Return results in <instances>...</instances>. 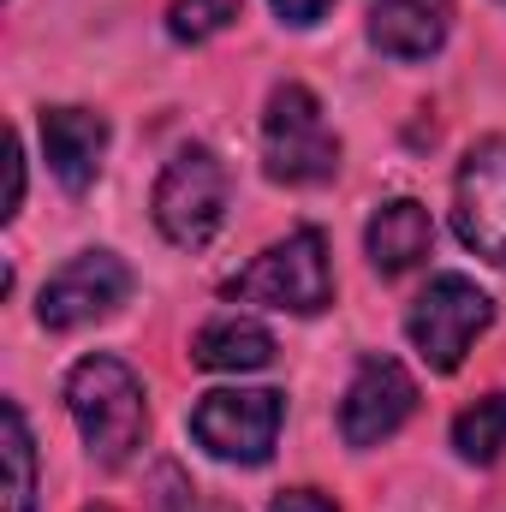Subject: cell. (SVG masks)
I'll return each mask as SVG.
<instances>
[{"label": "cell", "mask_w": 506, "mask_h": 512, "mask_svg": "<svg viewBox=\"0 0 506 512\" xmlns=\"http://www.w3.org/2000/svg\"><path fill=\"white\" fill-rule=\"evenodd\" d=\"M90 512H108V507H90Z\"/></svg>", "instance_id": "44dd1931"}, {"label": "cell", "mask_w": 506, "mask_h": 512, "mask_svg": "<svg viewBox=\"0 0 506 512\" xmlns=\"http://www.w3.org/2000/svg\"><path fill=\"white\" fill-rule=\"evenodd\" d=\"M268 6H274V18H280V24L310 30V24H322V12H328L334 0H268Z\"/></svg>", "instance_id": "ac0fdd59"}, {"label": "cell", "mask_w": 506, "mask_h": 512, "mask_svg": "<svg viewBox=\"0 0 506 512\" xmlns=\"http://www.w3.org/2000/svg\"><path fill=\"white\" fill-rule=\"evenodd\" d=\"M417 411V382L399 358L387 352H364L352 382H346V399H340V441L346 447H381L387 435H399Z\"/></svg>", "instance_id": "9c48e42d"}, {"label": "cell", "mask_w": 506, "mask_h": 512, "mask_svg": "<svg viewBox=\"0 0 506 512\" xmlns=\"http://www.w3.org/2000/svg\"><path fill=\"white\" fill-rule=\"evenodd\" d=\"M191 364H197V370H215V376L268 370V364H274V334H268L256 316L227 310V316H215V322L197 328V340H191Z\"/></svg>", "instance_id": "4fadbf2b"}, {"label": "cell", "mask_w": 506, "mask_h": 512, "mask_svg": "<svg viewBox=\"0 0 506 512\" xmlns=\"http://www.w3.org/2000/svg\"><path fill=\"white\" fill-rule=\"evenodd\" d=\"M453 36V0H370V42L387 60H429Z\"/></svg>", "instance_id": "8fae6325"}, {"label": "cell", "mask_w": 506, "mask_h": 512, "mask_svg": "<svg viewBox=\"0 0 506 512\" xmlns=\"http://www.w3.org/2000/svg\"><path fill=\"white\" fill-rule=\"evenodd\" d=\"M453 453L465 465H495L506 453V387L489 393V399H477V405H465L453 417Z\"/></svg>", "instance_id": "9a60e30c"}, {"label": "cell", "mask_w": 506, "mask_h": 512, "mask_svg": "<svg viewBox=\"0 0 506 512\" xmlns=\"http://www.w3.org/2000/svg\"><path fill=\"white\" fill-rule=\"evenodd\" d=\"M268 512H340L322 489H280L274 501H268Z\"/></svg>", "instance_id": "d6986e66"}, {"label": "cell", "mask_w": 506, "mask_h": 512, "mask_svg": "<svg viewBox=\"0 0 506 512\" xmlns=\"http://www.w3.org/2000/svg\"><path fill=\"white\" fill-rule=\"evenodd\" d=\"M286 423V393L274 387H215L191 411V441L221 465H268Z\"/></svg>", "instance_id": "8992f818"}, {"label": "cell", "mask_w": 506, "mask_h": 512, "mask_svg": "<svg viewBox=\"0 0 506 512\" xmlns=\"http://www.w3.org/2000/svg\"><path fill=\"white\" fill-rule=\"evenodd\" d=\"M245 0H173L167 6V36L173 42H209L239 18Z\"/></svg>", "instance_id": "2e32d148"}, {"label": "cell", "mask_w": 506, "mask_h": 512, "mask_svg": "<svg viewBox=\"0 0 506 512\" xmlns=\"http://www.w3.org/2000/svg\"><path fill=\"white\" fill-rule=\"evenodd\" d=\"M108 120L96 108H42V155L48 173L78 197L102 179V155H108Z\"/></svg>", "instance_id": "30bf717a"}, {"label": "cell", "mask_w": 506, "mask_h": 512, "mask_svg": "<svg viewBox=\"0 0 506 512\" xmlns=\"http://www.w3.org/2000/svg\"><path fill=\"white\" fill-rule=\"evenodd\" d=\"M227 197H233L227 161H221L209 143H185V149H173V161L161 167L155 197H149V215H155V227H161L167 245L203 251V245L221 233V221H227Z\"/></svg>", "instance_id": "3957f363"}, {"label": "cell", "mask_w": 506, "mask_h": 512, "mask_svg": "<svg viewBox=\"0 0 506 512\" xmlns=\"http://www.w3.org/2000/svg\"><path fill=\"white\" fill-rule=\"evenodd\" d=\"M126 298H131L126 256H114V251L96 245V251H78L66 268L48 274V286H42V298H36V322H42L48 334H72V328H90V322L114 316Z\"/></svg>", "instance_id": "52a82bcc"}, {"label": "cell", "mask_w": 506, "mask_h": 512, "mask_svg": "<svg viewBox=\"0 0 506 512\" xmlns=\"http://www.w3.org/2000/svg\"><path fill=\"white\" fill-rule=\"evenodd\" d=\"M340 131L328 126L310 84H274L262 108V173L274 185H328L340 173Z\"/></svg>", "instance_id": "7a4b0ae2"}, {"label": "cell", "mask_w": 506, "mask_h": 512, "mask_svg": "<svg viewBox=\"0 0 506 512\" xmlns=\"http://www.w3.org/2000/svg\"><path fill=\"white\" fill-rule=\"evenodd\" d=\"M429 245H435V221H429V209L417 197H387L370 215V227H364V256H370V268L381 280L411 274L429 256Z\"/></svg>", "instance_id": "7c38bea8"}, {"label": "cell", "mask_w": 506, "mask_h": 512, "mask_svg": "<svg viewBox=\"0 0 506 512\" xmlns=\"http://www.w3.org/2000/svg\"><path fill=\"white\" fill-rule=\"evenodd\" d=\"M489 322H495V298L471 274H435L405 310V340L435 376H453L465 352L489 334Z\"/></svg>", "instance_id": "5b68a950"}, {"label": "cell", "mask_w": 506, "mask_h": 512, "mask_svg": "<svg viewBox=\"0 0 506 512\" xmlns=\"http://www.w3.org/2000/svg\"><path fill=\"white\" fill-rule=\"evenodd\" d=\"M453 233L465 251L506 268V137H483L465 149L453 179Z\"/></svg>", "instance_id": "ba28073f"}, {"label": "cell", "mask_w": 506, "mask_h": 512, "mask_svg": "<svg viewBox=\"0 0 506 512\" xmlns=\"http://www.w3.org/2000/svg\"><path fill=\"white\" fill-rule=\"evenodd\" d=\"M233 304H268L286 316H322L334 304V262H328V239L316 227H292L280 245L256 256L251 268L227 286Z\"/></svg>", "instance_id": "277c9868"}, {"label": "cell", "mask_w": 506, "mask_h": 512, "mask_svg": "<svg viewBox=\"0 0 506 512\" xmlns=\"http://www.w3.org/2000/svg\"><path fill=\"white\" fill-rule=\"evenodd\" d=\"M6 179H12V185H6V209H0V215L12 221V215H18V203H24V149H18V137L6 143Z\"/></svg>", "instance_id": "ffe728a7"}, {"label": "cell", "mask_w": 506, "mask_h": 512, "mask_svg": "<svg viewBox=\"0 0 506 512\" xmlns=\"http://www.w3.org/2000/svg\"><path fill=\"white\" fill-rule=\"evenodd\" d=\"M66 411H72L90 459L108 465V471L131 465L137 447H143V435H149V393L137 382V370H131L126 358H114V352H90V358L72 364V376H66Z\"/></svg>", "instance_id": "6da1fadb"}, {"label": "cell", "mask_w": 506, "mask_h": 512, "mask_svg": "<svg viewBox=\"0 0 506 512\" xmlns=\"http://www.w3.org/2000/svg\"><path fill=\"white\" fill-rule=\"evenodd\" d=\"M0 459H6V512H36V441L18 399L0 405Z\"/></svg>", "instance_id": "5bb4252c"}, {"label": "cell", "mask_w": 506, "mask_h": 512, "mask_svg": "<svg viewBox=\"0 0 506 512\" xmlns=\"http://www.w3.org/2000/svg\"><path fill=\"white\" fill-rule=\"evenodd\" d=\"M155 512H245V507H233V501L197 489L191 477H179L173 465H161L155 471Z\"/></svg>", "instance_id": "e0dca14e"}]
</instances>
